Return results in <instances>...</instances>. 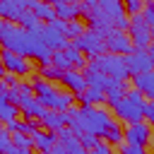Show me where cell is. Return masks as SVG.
<instances>
[{"label": "cell", "instance_id": "29", "mask_svg": "<svg viewBox=\"0 0 154 154\" xmlns=\"http://www.w3.org/2000/svg\"><path fill=\"white\" fill-rule=\"evenodd\" d=\"M125 5V14L128 17H137V14H142V10H144V2L142 0H128V2H123Z\"/></svg>", "mask_w": 154, "mask_h": 154}, {"label": "cell", "instance_id": "24", "mask_svg": "<svg viewBox=\"0 0 154 154\" xmlns=\"http://www.w3.org/2000/svg\"><path fill=\"white\" fill-rule=\"evenodd\" d=\"M125 91H128V87H125V82H118V79H113L111 82V87L106 89V103L113 108L123 96H125Z\"/></svg>", "mask_w": 154, "mask_h": 154}, {"label": "cell", "instance_id": "22", "mask_svg": "<svg viewBox=\"0 0 154 154\" xmlns=\"http://www.w3.org/2000/svg\"><path fill=\"white\" fill-rule=\"evenodd\" d=\"M29 12H34L38 19H43L46 24H51L53 19H58V14H55V10H53V5L51 2H36V0H29Z\"/></svg>", "mask_w": 154, "mask_h": 154}, {"label": "cell", "instance_id": "28", "mask_svg": "<svg viewBox=\"0 0 154 154\" xmlns=\"http://www.w3.org/2000/svg\"><path fill=\"white\" fill-rule=\"evenodd\" d=\"M108 144H120L125 137H123V130H120V125L118 123H113L111 128H108V132H106V137H103Z\"/></svg>", "mask_w": 154, "mask_h": 154}, {"label": "cell", "instance_id": "1", "mask_svg": "<svg viewBox=\"0 0 154 154\" xmlns=\"http://www.w3.org/2000/svg\"><path fill=\"white\" fill-rule=\"evenodd\" d=\"M0 46L5 51L22 55V58H36L41 63V67L53 63V51L36 34H31V31L17 26V24H10V22H5L2 29H0Z\"/></svg>", "mask_w": 154, "mask_h": 154}, {"label": "cell", "instance_id": "23", "mask_svg": "<svg viewBox=\"0 0 154 154\" xmlns=\"http://www.w3.org/2000/svg\"><path fill=\"white\" fill-rule=\"evenodd\" d=\"M135 79V89L142 91V96H149V101H154V70L132 77Z\"/></svg>", "mask_w": 154, "mask_h": 154}, {"label": "cell", "instance_id": "21", "mask_svg": "<svg viewBox=\"0 0 154 154\" xmlns=\"http://www.w3.org/2000/svg\"><path fill=\"white\" fill-rule=\"evenodd\" d=\"M43 128H48V132H60L65 125H67V113H60V111H48L41 120Z\"/></svg>", "mask_w": 154, "mask_h": 154}, {"label": "cell", "instance_id": "35", "mask_svg": "<svg viewBox=\"0 0 154 154\" xmlns=\"http://www.w3.org/2000/svg\"><path fill=\"white\" fill-rule=\"evenodd\" d=\"M89 154H113V149H111V144H108V142H101V140H99V144H96Z\"/></svg>", "mask_w": 154, "mask_h": 154}, {"label": "cell", "instance_id": "30", "mask_svg": "<svg viewBox=\"0 0 154 154\" xmlns=\"http://www.w3.org/2000/svg\"><path fill=\"white\" fill-rule=\"evenodd\" d=\"M38 77L41 79H63V72L55 67V65H46L38 70Z\"/></svg>", "mask_w": 154, "mask_h": 154}, {"label": "cell", "instance_id": "18", "mask_svg": "<svg viewBox=\"0 0 154 154\" xmlns=\"http://www.w3.org/2000/svg\"><path fill=\"white\" fill-rule=\"evenodd\" d=\"M60 82L67 87V91H70V94H77V96L87 89L84 72H79V70H67V72H63V79H60Z\"/></svg>", "mask_w": 154, "mask_h": 154}, {"label": "cell", "instance_id": "7", "mask_svg": "<svg viewBox=\"0 0 154 154\" xmlns=\"http://www.w3.org/2000/svg\"><path fill=\"white\" fill-rule=\"evenodd\" d=\"M128 36L132 41V46L137 51H147L152 46V26L144 22L142 14L137 17H130V26H128Z\"/></svg>", "mask_w": 154, "mask_h": 154}, {"label": "cell", "instance_id": "4", "mask_svg": "<svg viewBox=\"0 0 154 154\" xmlns=\"http://www.w3.org/2000/svg\"><path fill=\"white\" fill-rule=\"evenodd\" d=\"M144 96H142V91H137L135 87L132 89H128L125 91V96L113 106V111H116V116L120 118V120H125L128 125H135V123H142V118H144Z\"/></svg>", "mask_w": 154, "mask_h": 154}, {"label": "cell", "instance_id": "36", "mask_svg": "<svg viewBox=\"0 0 154 154\" xmlns=\"http://www.w3.org/2000/svg\"><path fill=\"white\" fill-rule=\"evenodd\" d=\"M144 118L149 120V125H154V101H147L144 103Z\"/></svg>", "mask_w": 154, "mask_h": 154}, {"label": "cell", "instance_id": "41", "mask_svg": "<svg viewBox=\"0 0 154 154\" xmlns=\"http://www.w3.org/2000/svg\"><path fill=\"white\" fill-rule=\"evenodd\" d=\"M0 130H2V128H0Z\"/></svg>", "mask_w": 154, "mask_h": 154}, {"label": "cell", "instance_id": "13", "mask_svg": "<svg viewBox=\"0 0 154 154\" xmlns=\"http://www.w3.org/2000/svg\"><path fill=\"white\" fill-rule=\"evenodd\" d=\"M29 12V0H0V19L19 22Z\"/></svg>", "mask_w": 154, "mask_h": 154}, {"label": "cell", "instance_id": "20", "mask_svg": "<svg viewBox=\"0 0 154 154\" xmlns=\"http://www.w3.org/2000/svg\"><path fill=\"white\" fill-rule=\"evenodd\" d=\"M31 142H34V149L48 154V152L58 144V135H55V132H43V130H38L36 135H31Z\"/></svg>", "mask_w": 154, "mask_h": 154}, {"label": "cell", "instance_id": "11", "mask_svg": "<svg viewBox=\"0 0 154 154\" xmlns=\"http://www.w3.org/2000/svg\"><path fill=\"white\" fill-rule=\"evenodd\" d=\"M125 65H128V72H130L132 77L154 70V63H152L149 53H147V51H137V48H135L130 55H125Z\"/></svg>", "mask_w": 154, "mask_h": 154}, {"label": "cell", "instance_id": "6", "mask_svg": "<svg viewBox=\"0 0 154 154\" xmlns=\"http://www.w3.org/2000/svg\"><path fill=\"white\" fill-rule=\"evenodd\" d=\"M70 46H72V48H77L79 53L89 55V58H99V55H103V53H106V41H103V36H101V34H96V31H91V29H87L79 38L70 41Z\"/></svg>", "mask_w": 154, "mask_h": 154}, {"label": "cell", "instance_id": "19", "mask_svg": "<svg viewBox=\"0 0 154 154\" xmlns=\"http://www.w3.org/2000/svg\"><path fill=\"white\" fill-rule=\"evenodd\" d=\"M17 113H19V108L14 106V103H10V99H7V87L0 82V123H12V120H17Z\"/></svg>", "mask_w": 154, "mask_h": 154}, {"label": "cell", "instance_id": "14", "mask_svg": "<svg viewBox=\"0 0 154 154\" xmlns=\"http://www.w3.org/2000/svg\"><path fill=\"white\" fill-rule=\"evenodd\" d=\"M36 36H38V38H41V41H43V43H46L53 53H55V51H63V48H67V46H70L67 36H65L63 31L53 29L51 24H46V26L41 29V34H36Z\"/></svg>", "mask_w": 154, "mask_h": 154}, {"label": "cell", "instance_id": "3", "mask_svg": "<svg viewBox=\"0 0 154 154\" xmlns=\"http://www.w3.org/2000/svg\"><path fill=\"white\" fill-rule=\"evenodd\" d=\"M31 89H34L36 101H38L41 106H46L48 111L67 113V111L72 108V103H75V94H70V91H63V89L53 87L48 79H38V75H36V79L31 82Z\"/></svg>", "mask_w": 154, "mask_h": 154}, {"label": "cell", "instance_id": "27", "mask_svg": "<svg viewBox=\"0 0 154 154\" xmlns=\"http://www.w3.org/2000/svg\"><path fill=\"white\" fill-rule=\"evenodd\" d=\"M84 31H87V29H84V24H82V22H77V19H75V22H67V26H65V36H67V41H70V38H72V41H75V38H79Z\"/></svg>", "mask_w": 154, "mask_h": 154}, {"label": "cell", "instance_id": "15", "mask_svg": "<svg viewBox=\"0 0 154 154\" xmlns=\"http://www.w3.org/2000/svg\"><path fill=\"white\" fill-rule=\"evenodd\" d=\"M51 5H53V10H55V14H58V19H63V22H75V17H77V14H82V2H67V0H53Z\"/></svg>", "mask_w": 154, "mask_h": 154}, {"label": "cell", "instance_id": "38", "mask_svg": "<svg viewBox=\"0 0 154 154\" xmlns=\"http://www.w3.org/2000/svg\"><path fill=\"white\" fill-rule=\"evenodd\" d=\"M147 53H149V58H152V63H154V43H152V46L147 48Z\"/></svg>", "mask_w": 154, "mask_h": 154}, {"label": "cell", "instance_id": "40", "mask_svg": "<svg viewBox=\"0 0 154 154\" xmlns=\"http://www.w3.org/2000/svg\"><path fill=\"white\" fill-rule=\"evenodd\" d=\"M2 24H5V22H2V19H0V29H2Z\"/></svg>", "mask_w": 154, "mask_h": 154}, {"label": "cell", "instance_id": "34", "mask_svg": "<svg viewBox=\"0 0 154 154\" xmlns=\"http://www.w3.org/2000/svg\"><path fill=\"white\" fill-rule=\"evenodd\" d=\"M120 154H147L144 147H135V144H120Z\"/></svg>", "mask_w": 154, "mask_h": 154}, {"label": "cell", "instance_id": "16", "mask_svg": "<svg viewBox=\"0 0 154 154\" xmlns=\"http://www.w3.org/2000/svg\"><path fill=\"white\" fill-rule=\"evenodd\" d=\"M84 79H87V87H94V89H101L103 94H106V89L111 87V77H106L101 70H96L91 63H87V67H84Z\"/></svg>", "mask_w": 154, "mask_h": 154}, {"label": "cell", "instance_id": "2", "mask_svg": "<svg viewBox=\"0 0 154 154\" xmlns=\"http://www.w3.org/2000/svg\"><path fill=\"white\" fill-rule=\"evenodd\" d=\"M116 120L111 118L108 111L99 108V106H79V108H70L67 111V128L79 137L82 132H89L94 137H106L108 128L113 125Z\"/></svg>", "mask_w": 154, "mask_h": 154}, {"label": "cell", "instance_id": "33", "mask_svg": "<svg viewBox=\"0 0 154 154\" xmlns=\"http://www.w3.org/2000/svg\"><path fill=\"white\" fill-rule=\"evenodd\" d=\"M10 147H12V135L2 128V130H0V154H5Z\"/></svg>", "mask_w": 154, "mask_h": 154}, {"label": "cell", "instance_id": "12", "mask_svg": "<svg viewBox=\"0 0 154 154\" xmlns=\"http://www.w3.org/2000/svg\"><path fill=\"white\" fill-rule=\"evenodd\" d=\"M123 137H125V142L128 144H135V147H144L147 142H149V137H152V125L149 123H135V125H128L125 130H123Z\"/></svg>", "mask_w": 154, "mask_h": 154}, {"label": "cell", "instance_id": "8", "mask_svg": "<svg viewBox=\"0 0 154 154\" xmlns=\"http://www.w3.org/2000/svg\"><path fill=\"white\" fill-rule=\"evenodd\" d=\"M51 65H55L60 72H67V70H82V67H87V58H84V53H79L77 48L67 46V48L53 53V63H51Z\"/></svg>", "mask_w": 154, "mask_h": 154}, {"label": "cell", "instance_id": "31", "mask_svg": "<svg viewBox=\"0 0 154 154\" xmlns=\"http://www.w3.org/2000/svg\"><path fill=\"white\" fill-rule=\"evenodd\" d=\"M77 140H79V144H82V147H84L87 152H91V149H94V147L99 144V137H94V135H89V132H82V135H79Z\"/></svg>", "mask_w": 154, "mask_h": 154}, {"label": "cell", "instance_id": "17", "mask_svg": "<svg viewBox=\"0 0 154 154\" xmlns=\"http://www.w3.org/2000/svg\"><path fill=\"white\" fill-rule=\"evenodd\" d=\"M19 111H22V116L26 118V120H43V116L48 113V108L46 106H41L38 101H36V96H26L22 103H19Z\"/></svg>", "mask_w": 154, "mask_h": 154}, {"label": "cell", "instance_id": "39", "mask_svg": "<svg viewBox=\"0 0 154 154\" xmlns=\"http://www.w3.org/2000/svg\"><path fill=\"white\" fill-rule=\"evenodd\" d=\"M5 75H7V72H5V67H2V63H0V79H2Z\"/></svg>", "mask_w": 154, "mask_h": 154}, {"label": "cell", "instance_id": "5", "mask_svg": "<svg viewBox=\"0 0 154 154\" xmlns=\"http://www.w3.org/2000/svg\"><path fill=\"white\" fill-rule=\"evenodd\" d=\"M96 70H101L106 77L111 79H118V82H125V77L130 75L128 72V65H125V58L123 55H113V53H103L99 58H91L89 60Z\"/></svg>", "mask_w": 154, "mask_h": 154}, {"label": "cell", "instance_id": "25", "mask_svg": "<svg viewBox=\"0 0 154 154\" xmlns=\"http://www.w3.org/2000/svg\"><path fill=\"white\" fill-rule=\"evenodd\" d=\"M77 99H79V103H82V106H99L101 101H106V94H103L101 89L87 87V89H84V91H82Z\"/></svg>", "mask_w": 154, "mask_h": 154}, {"label": "cell", "instance_id": "10", "mask_svg": "<svg viewBox=\"0 0 154 154\" xmlns=\"http://www.w3.org/2000/svg\"><path fill=\"white\" fill-rule=\"evenodd\" d=\"M0 63H2L5 72L7 75H14V77H22V75H26L31 70V65H29L26 58H22V55H17L12 51H5V48L0 51Z\"/></svg>", "mask_w": 154, "mask_h": 154}, {"label": "cell", "instance_id": "37", "mask_svg": "<svg viewBox=\"0 0 154 154\" xmlns=\"http://www.w3.org/2000/svg\"><path fill=\"white\" fill-rule=\"evenodd\" d=\"M0 82H2L7 89H12V87H17V84H19V77H14V75H5Z\"/></svg>", "mask_w": 154, "mask_h": 154}, {"label": "cell", "instance_id": "9", "mask_svg": "<svg viewBox=\"0 0 154 154\" xmlns=\"http://www.w3.org/2000/svg\"><path fill=\"white\" fill-rule=\"evenodd\" d=\"M103 41H106V53H113V55H130L132 51H135V46H132V41H130V36L125 34V31H111V34H106L103 36Z\"/></svg>", "mask_w": 154, "mask_h": 154}, {"label": "cell", "instance_id": "32", "mask_svg": "<svg viewBox=\"0 0 154 154\" xmlns=\"http://www.w3.org/2000/svg\"><path fill=\"white\" fill-rule=\"evenodd\" d=\"M142 17H144V22L154 29V0L152 2H144V10H142Z\"/></svg>", "mask_w": 154, "mask_h": 154}, {"label": "cell", "instance_id": "26", "mask_svg": "<svg viewBox=\"0 0 154 154\" xmlns=\"http://www.w3.org/2000/svg\"><path fill=\"white\" fill-rule=\"evenodd\" d=\"M12 144H14L22 154H31V149H34L31 137H29V135H22V132H12Z\"/></svg>", "mask_w": 154, "mask_h": 154}]
</instances>
